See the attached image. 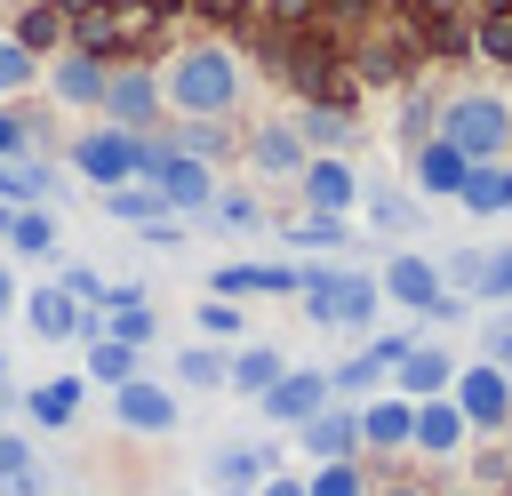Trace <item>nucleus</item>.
Masks as SVG:
<instances>
[{"mask_svg": "<svg viewBox=\"0 0 512 496\" xmlns=\"http://www.w3.org/2000/svg\"><path fill=\"white\" fill-rule=\"evenodd\" d=\"M240 96V64L232 48H184L168 72H160V104L184 112V120H224Z\"/></svg>", "mask_w": 512, "mask_h": 496, "instance_id": "obj_1", "label": "nucleus"}, {"mask_svg": "<svg viewBox=\"0 0 512 496\" xmlns=\"http://www.w3.org/2000/svg\"><path fill=\"white\" fill-rule=\"evenodd\" d=\"M296 296H304V312L320 328H368L376 304H384L376 272H352V264H304V288Z\"/></svg>", "mask_w": 512, "mask_h": 496, "instance_id": "obj_2", "label": "nucleus"}, {"mask_svg": "<svg viewBox=\"0 0 512 496\" xmlns=\"http://www.w3.org/2000/svg\"><path fill=\"white\" fill-rule=\"evenodd\" d=\"M432 136H440V144H456L464 160H504V152H512V104H504V96H488V88L448 96Z\"/></svg>", "mask_w": 512, "mask_h": 496, "instance_id": "obj_3", "label": "nucleus"}, {"mask_svg": "<svg viewBox=\"0 0 512 496\" xmlns=\"http://www.w3.org/2000/svg\"><path fill=\"white\" fill-rule=\"evenodd\" d=\"M152 192H160V208H208L216 200V176H208V160H192V152H176V144H152L144 136V168H136Z\"/></svg>", "mask_w": 512, "mask_h": 496, "instance_id": "obj_4", "label": "nucleus"}, {"mask_svg": "<svg viewBox=\"0 0 512 496\" xmlns=\"http://www.w3.org/2000/svg\"><path fill=\"white\" fill-rule=\"evenodd\" d=\"M448 400H456V416H464L472 432H504V424H512V376H504L496 360H464V368L448 376Z\"/></svg>", "mask_w": 512, "mask_h": 496, "instance_id": "obj_5", "label": "nucleus"}, {"mask_svg": "<svg viewBox=\"0 0 512 496\" xmlns=\"http://www.w3.org/2000/svg\"><path fill=\"white\" fill-rule=\"evenodd\" d=\"M72 168L104 192V184H128L136 168H144V136H128V128H112V120H96L88 136H72Z\"/></svg>", "mask_w": 512, "mask_h": 496, "instance_id": "obj_6", "label": "nucleus"}, {"mask_svg": "<svg viewBox=\"0 0 512 496\" xmlns=\"http://www.w3.org/2000/svg\"><path fill=\"white\" fill-rule=\"evenodd\" d=\"M112 128H128V136H144L152 120H160V72H144V64H128V72H104V104H96Z\"/></svg>", "mask_w": 512, "mask_h": 496, "instance_id": "obj_7", "label": "nucleus"}, {"mask_svg": "<svg viewBox=\"0 0 512 496\" xmlns=\"http://www.w3.org/2000/svg\"><path fill=\"white\" fill-rule=\"evenodd\" d=\"M328 400H336V392H328V376H320V368H280V384H272V392H256V408H264L272 424H288V432H296V424H312Z\"/></svg>", "mask_w": 512, "mask_h": 496, "instance_id": "obj_8", "label": "nucleus"}, {"mask_svg": "<svg viewBox=\"0 0 512 496\" xmlns=\"http://www.w3.org/2000/svg\"><path fill=\"white\" fill-rule=\"evenodd\" d=\"M112 416L128 432H176L184 424V400L168 384H152V376H128V384H112Z\"/></svg>", "mask_w": 512, "mask_h": 496, "instance_id": "obj_9", "label": "nucleus"}, {"mask_svg": "<svg viewBox=\"0 0 512 496\" xmlns=\"http://www.w3.org/2000/svg\"><path fill=\"white\" fill-rule=\"evenodd\" d=\"M296 192H304V208H312V216H352V208H360V176H352V160H336V152L304 160Z\"/></svg>", "mask_w": 512, "mask_h": 496, "instance_id": "obj_10", "label": "nucleus"}, {"mask_svg": "<svg viewBox=\"0 0 512 496\" xmlns=\"http://www.w3.org/2000/svg\"><path fill=\"white\" fill-rule=\"evenodd\" d=\"M304 288V264H216L208 272V296H296Z\"/></svg>", "mask_w": 512, "mask_h": 496, "instance_id": "obj_11", "label": "nucleus"}, {"mask_svg": "<svg viewBox=\"0 0 512 496\" xmlns=\"http://www.w3.org/2000/svg\"><path fill=\"white\" fill-rule=\"evenodd\" d=\"M464 440H472V424L456 416V400H448V392L416 400V424H408V448H416V456H456Z\"/></svg>", "mask_w": 512, "mask_h": 496, "instance_id": "obj_12", "label": "nucleus"}, {"mask_svg": "<svg viewBox=\"0 0 512 496\" xmlns=\"http://www.w3.org/2000/svg\"><path fill=\"white\" fill-rule=\"evenodd\" d=\"M376 288H384L392 304H408V312H432V304H440V264H432V256H408V248H400V256H392V264L376 272Z\"/></svg>", "mask_w": 512, "mask_h": 496, "instance_id": "obj_13", "label": "nucleus"}, {"mask_svg": "<svg viewBox=\"0 0 512 496\" xmlns=\"http://www.w3.org/2000/svg\"><path fill=\"white\" fill-rule=\"evenodd\" d=\"M296 440H304V456H320V464H344L352 448H360V408H344V400H328L312 424H296Z\"/></svg>", "mask_w": 512, "mask_h": 496, "instance_id": "obj_14", "label": "nucleus"}, {"mask_svg": "<svg viewBox=\"0 0 512 496\" xmlns=\"http://www.w3.org/2000/svg\"><path fill=\"white\" fill-rule=\"evenodd\" d=\"M448 376H456V360H448L440 344H408V352L392 360V392H400V400H432V392H448Z\"/></svg>", "mask_w": 512, "mask_h": 496, "instance_id": "obj_15", "label": "nucleus"}, {"mask_svg": "<svg viewBox=\"0 0 512 496\" xmlns=\"http://www.w3.org/2000/svg\"><path fill=\"white\" fill-rule=\"evenodd\" d=\"M48 88H56V104L96 112V104H104V64H96L88 48H72V56H56V64H48Z\"/></svg>", "mask_w": 512, "mask_h": 496, "instance_id": "obj_16", "label": "nucleus"}, {"mask_svg": "<svg viewBox=\"0 0 512 496\" xmlns=\"http://www.w3.org/2000/svg\"><path fill=\"white\" fill-rule=\"evenodd\" d=\"M24 320H32V336L40 344H64V336H88V312L64 296V288H32L24 296Z\"/></svg>", "mask_w": 512, "mask_h": 496, "instance_id": "obj_17", "label": "nucleus"}, {"mask_svg": "<svg viewBox=\"0 0 512 496\" xmlns=\"http://www.w3.org/2000/svg\"><path fill=\"white\" fill-rule=\"evenodd\" d=\"M408 424H416V400H400V392L360 400V448H408Z\"/></svg>", "mask_w": 512, "mask_h": 496, "instance_id": "obj_18", "label": "nucleus"}, {"mask_svg": "<svg viewBox=\"0 0 512 496\" xmlns=\"http://www.w3.org/2000/svg\"><path fill=\"white\" fill-rule=\"evenodd\" d=\"M440 280H456V288H472V296H512V248H464V256H448V272Z\"/></svg>", "mask_w": 512, "mask_h": 496, "instance_id": "obj_19", "label": "nucleus"}, {"mask_svg": "<svg viewBox=\"0 0 512 496\" xmlns=\"http://www.w3.org/2000/svg\"><path fill=\"white\" fill-rule=\"evenodd\" d=\"M464 176H472V160H464L456 144H440V136H424V144H416V192L456 200V192H464Z\"/></svg>", "mask_w": 512, "mask_h": 496, "instance_id": "obj_20", "label": "nucleus"}, {"mask_svg": "<svg viewBox=\"0 0 512 496\" xmlns=\"http://www.w3.org/2000/svg\"><path fill=\"white\" fill-rule=\"evenodd\" d=\"M248 160H256L264 176H304V160H312V152H304V136H296L288 120H272V128H256V136H248Z\"/></svg>", "mask_w": 512, "mask_h": 496, "instance_id": "obj_21", "label": "nucleus"}, {"mask_svg": "<svg viewBox=\"0 0 512 496\" xmlns=\"http://www.w3.org/2000/svg\"><path fill=\"white\" fill-rule=\"evenodd\" d=\"M280 368H288V360H280L272 344H240V352L224 360V392H248V400H256V392L280 384Z\"/></svg>", "mask_w": 512, "mask_h": 496, "instance_id": "obj_22", "label": "nucleus"}, {"mask_svg": "<svg viewBox=\"0 0 512 496\" xmlns=\"http://www.w3.org/2000/svg\"><path fill=\"white\" fill-rule=\"evenodd\" d=\"M48 192H56V168H48V160H24V152L0 160V200H8V208H40Z\"/></svg>", "mask_w": 512, "mask_h": 496, "instance_id": "obj_23", "label": "nucleus"}, {"mask_svg": "<svg viewBox=\"0 0 512 496\" xmlns=\"http://www.w3.org/2000/svg\"><path fill=\"white\" fill-rule=\"evenodd\" d=\"M472 216H504V200H512V168L504 160H472V176H464V192H456Z\"/></svg>", "mask_w": 512, "mask_h": 496, "instance_id": "obj_24", "label": "nucleus"}, {"mask_svg": "<svg viewBox=\"0 0 512 496\" xmlns=\"http://www.w3.org/2000/svg\"><path fill=\"white\" fill-rule=\"evenodd\" d=\"M80 392H88V376H48V384H32V424L64 432V424L80 416Z\"/></svg>", "mask_w": 512, "mask_h": 496, "instance_id": "obj_25", "label": "nucleus"}, {"mask_svg": "<svg viewBox=\"0 0 512 496\" xmlns=\"http://www.w3.org/2000/svg\"><path fill=\"white\" fill-rule=\"evenodd\" d=\"M104 216H120V224H152V216H168V208H160V192H152L144 176H128V184H104Z\"/></svg>", "mask_w": 512, "mask_h": 496, "instance_id": "obj_26", "label": "nucleus"}, {"mask_svg": "<svg viewBox=\"0 0 512 496\" xmlns=\"http://www.w3.org/2000/svg\"><path fill=\"white\" fill-rule=\"evenodd\" d=\"M136 376V344H120V336H88V384H128Z\"/></svg>", "mask_w": 512, "mask_h": 496, "instance_id": "obj_27", "label": "nucleus"}, {"mask_svg": "<svg viewBox=\"0 0 512 496\" xmlns=\"http://www.w3.org/2000/svg\"><path fill=\"white\" fill-rule=\"evenodd\" d=\"M8 248H16V256H48V248H56V216H48V208H16V216H8Z\"/></svg>", "mask_w": 512, "mask_h": 496, "instance_id": "obj_28", "label": "nucleus"}, {"mask_svg": "<svg viewBox=\"0 0 512 496\" xmlns=\"http://www.w3.org/2000/svg\"><path fill=\"white\" fill-rule=\"evenodd\" d=\"M264 472H272V448H256V440H232V448H216V480L248 488V480H264Z\"/></svg>", "mask_w": 512, "mask_h": 496, "instance_id": "obj_29", "label": "nucleus"}, {"mask_svg": "<svg viewBox=\"0 0 512 496\" xmlns=\"http://www.w3.org/2000/svg\"><path fill=\"white\" fill-rule=\"evenodd\" d=\"M280 232H288V248H352V216H304Z\"/></svg>", "mask_w": 512, "mask_h": 496, "instance_id": "obj_30", "label": "nucleus"}, {"mask_svg": "<svg viewBox=\"0 0 512 496\" xmlns=\"http://www.w3.org/2000/svg\"><path fill=\"white\" fill-rule=\"evenodd\" d=\"M224 360H232V352H216V344H192V352H176V384H192V392H216V384H224Z\"/></svg>", "mask_w": 512, "mask_h": 496, "instance_id": "obj_31", "label": "nucleus"}, {"mask_svg": "<svg viewBox=\"0 0 512 496\" xmlns=\"http://www.w3.org/2000/svg\"><path fill=\"white\" fill-rule=\"evenodd\" d=\"M384 376H392V360H384V352H376V344H368V352H360V360H344V368H336V376H328V392H344V400H352V392H376V384H384Z\"/></svg>", "mask_w": 512, "mask_h": 496, "instance_id": "obj_32", "label": "nucleus"}, {"mask_svg": "<svg viewBox=\"0 0 512 496\" xmlns=\"http://www.w3.org/2000/svg\"><path fill=\"white\" fill-rule=\"evenodd\" d=\"M192 328H200L208 344H232V336H240L248 320H240V304H232V296H200V312H192Z\"/></svg>", "mask_w": 512, "mask_h": 496, "instance_id": "obj_33", "label": "nucleus"}, {"mask_svg": "<svg viewBox=\"0 0 512 496\" xmlns=\"http://www.w3.org/2000/svg\"><path fill=\"white\" fill-rule=\"evenodd\" d=\"M296 128H304L320 152H344V144H352V120H344V112H320V104H312V112H296Z\"/></svg>", "mask_w": 512, "mask_h": 496, "instance_id": "obj_34", "label": "nucleus"}, {"mask_svg": "<svg viewBox=\"0 0 512 496\" xmlns=\"http://www.w3.org/2000/svg\"><path fill=\"white\" fill-rule=\"evenodd\" d=\"M304 496H368V480H360V464L344 456V464H320V472L304 480Z\"/></svg>", "mask_w": 512, "mask_h": 496, "instance_id": "obj_35", "label": "nucleus"}, {"mask_svg": "<svg viewBox=\"0 0 512 496\" xmlns=\"http://www.w3.org/2000/svg\"><path fill=\"white\" fill-rule=\"evenodd\" d=\"M16 88H32V48L16 32H0V96H16Z\"/></svg>", "mask_w": 512, "mask_h": 496, "instance_id": "obj_36", "label": "nucleus"}, {"mask_svg": "<svg viewBox=\"0 0 512 496\" xmlns=\"http://www.w3.org/2000/svg\"><path fill=\"white\" fill-rule=\"evenodd\" d=\"M208 216H216V224H232V232H256V224H264V208H256L248 192H216V200H208Z\"/></svg>", "mask_w": 512, "mask_h": 496, "instance_id": "obj_37", "label": "nucleus"}, {"mask_svg": "<svg viewBox=\"0 0 512 496\" xmlns=\"http://www.w3.org/2000/svg\"><path fill=\"white\" fill-rule=\"evenodd\" d=\"M32 464H40V456H32V440H24V432H8V424H0V488H8V480H24V472H32Z\"/></svg>", "mask_w": 512, "mask_h": 496, "instance_id": "obj_38", "label": "nucleus"}, {"mask_svg": "<svg viewBox=\"0 0 512 496\" xmlns=\"http://www.w3.org/2000/svg\"><path fill=\"white\" fill-rule=\"evenodd\" d=\"M368 224H376V232H400V224H408V200H400V192L368 200Z\"/></svg>", "mask_w": 512, "mask_h": 496, "instance_id": "obj_39", "label": "nucleus"}, {"mask_svg": "<svg viewBox=\"0 0 512 496\" xmlns=\"http://www.w3.org/2000/svg\"><path fill=\"white\" fill-rule=\"evenodd\" d=\"M216 144H224V136H216V120H192V128H184V144H176V152H192V160H208V152H216Z\"/></svg>", "mask_w": 512, "mask_h": 496, "instance_id": "obj_40", "label": "nucleus"}, {"mask_svg": "<svg viewBox=\"0 0 512 496\" xmlns=\"http://www.w3.org/2000/svg\"><path fill=\"white\" fill-rule=\"evenodd\" d=\"M480 352H488V360H496V368H504V376H512V320H496V328H488V336H480Z\"/></svg>", "mask_w": 512, "mask_h": 496, "instance_id": "obj_41", "label": "nucleus"}, {"mask_svg": "<svg viewBox=\"0 0 512 496\" xmlns=\"http://www.w3.org/2000/svg\"><path fill=\"white\" fill-rule=\"evenodd\" d=\"M16 40H24V48H48V40H56V16H48V8H40V16H24V24H16Z\"/></svg>", "mask_w": 512, "mask_h": 496, "instance_id": "obj_42", "label": "nucleus"}, {"mask_svg": "<svg viewBox=\"0 0 512 496\" xmlns=\"http://www.w3.org/2000/svg\"><path fill=\"white\" fill-rule=\"evenodd\" d=\"M144 240H152V248H176V240H184V224H168V216H152V224H144Z\"/></svg>", "mask_w": 512, "mask_h": 496, "instance_id": "obj_43", "label": "nucleus"}, {"mask_svg": "<svg viewBox=\"0 0 512 496\" xmlns=\"http://www.w3.org/2000/svg\"><path fill=\"white\" fill-rule=\"evenodd\" d=\"M0 496H48V472H40V464H32V472H24V480H8V488H0Z\"/></svg>", "mask_w": 512, "mask_h": 496, "instance_id": "obj_44", "label": "nucleus"}, {"mask_svg": "<svg viewBox=\"0 0 512 496\" xmlns=\"http://www.w3.org/2000/svg\"><path fill=\"white\" fill-rule=\"evenodd\" d=\"M256 496H304V480H288V472H264V480H256Z\"/></svg>", "mask_w": 512, "mask_h": 496, "instance_id": "obj_45", "label": "nucleus"}, {"mask_svg": "<svg viewBox=\"0 0 512 496\" xmlns=\"http://www.w3.org/2000/svg\"><path fill=\"white\" fill-rule=\"evenodd\" d=\"M8 152H24V128H16L8 112H0V160H8Z\"/></svg>", "mask_w": 512, "mask_h": 496, "instance_id": "obj_46", "label": "nucleus"}, {"mask_svg": "<svg viewBox=\"0 0 512 496\" xmlns=\"http://www.w3.org/2000/svg\"><path fill=\"white\" fill-rule=\"evenodd\" d=\"M8 304H16V272L0 264V312H8Z\"/></svg>", "mask_w": 512, "mask_h": 496, "instance_id": "obj_47", "label": "nucleus"}, {"mask_svg": "<svg viewBox=\"0 0 512 496\" xmlns=\"http://www.w3.org/2000/svg\"><path fill=\"white\" fill-rule=\"evenodd\" d=\"M8 216H16V208H8V200H0V240H8Z\"/></svg>", "mask_w": 512, "mask_h": 496, "instance_id": "obj_48", "label": "nucleus"}, {"mask_svg": "<svg viewBox=\"0 0 512 496\" xmlns=\"http://www.w3.org/2000/svg\"><path fill=\"white\" fill-rule=\"evenodd\" d=\"M224 496H248V488H224Z\"/></svg>", "mask_w": 512, "mask_h": 496, "instance_id": "obj_49", "label": "nucleus"}, {"mask_svg": "<svg viewBox=\"0 0 512 496\" xmlns=\"http://www.w3.org/2000/svg\"><path fill=\"white\" fill-rule=\"evenodd\" d=\"M0 424H8V400H0Z\"/></svg>", "mask_w": 512, "mask_h": 496, "instance_id": "obj_50", "label": "nucleus"}, {"mask_svg": "<svg viewBox=\"0 0 512 496\" xmlns=\"http://www.w3.org/2000/svg\"><path fill=\"white\" fill-rule=\"evenodd\" d=\"M80 496H96V488H80Z\"/></svg>", "mask_w": 512, "mask_h": 496, "instance_id": "obj_51", "label": "nucleus"}, {"mask_svg": "<svg viewBox=\"0 0 512 496\" xmlns=\"http://www.w3.org/2000/svg\"><path fill=\"white\" fill-rule=\"evenodd\" d=\"M504 208H512V200H504Z\"/></svg>", "mask_w": 512, "mask_h": 496, "instance_id": "obj_52", "label": "nucleus"}, {"mask_svg": "<svg viewBox=\"0 0 512 496\" xmlns=\"http://www.w3.org/2000/svg\"><path fill=\"white\" fill-rule=\"evenodd\" d=\"M504 104H512V96H504Z\"/></svg>", "mask_w": 512, "mask_h": 496, "instance_id": "obj_53", "label": "nucleus"}]
</instances>
